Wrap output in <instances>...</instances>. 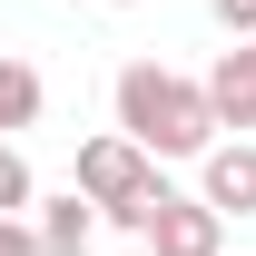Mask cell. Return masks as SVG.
I'll return each instance as SVG.
<instances>
[{
  "label": "cell",
  "mask_w": 256,
  "mask_h": 256,
  "mask_svg": "<svg viewBox=\"0 0 256 256\" xmlns=\"http://www.w3.org/2000/svg\"><path fill=\"white\" fill-rule=\"evenodd\" d=\"M207 10H217V30H226V40H256V0H207Z\"/></svg>",
  "instance_id": "cell-9"
},
{
  "label": "cell",
  "mask_w": 256,
  "mask_h": 256,
  "mask_svg": "<svg viewBox=\"0 0 256 256\" xmlns=\"http://www.w3.org/2000/svg\"><path fill=\"white\" fill-rule=\"evenodd\" d=\"M197 197L217 217H256V138H217L197 158Z\"/></svg>",
  "instance_id": "cell-4"
},
{
  "label": "cell",
  "mask_w": 256,
  "mask_h": 256,
  "mask_svg": "<svg viewBox=\"0 0 256 256\" xmlns=\"http://www.w3.org/2000/svg\"><path fill=\"white\" fill-rule=\"evenodd\" d=\"M148 256H226V217L207 197H158V217H148Z\"/></svg>",
  "instance_id": "cell-3"
},
{
  "label": "cell",
  "mask_w": 256,
  "mask_h": 256,
  "mask_svg": "<svg viewBox=\"0 0 256 256\" xmlns=\"http://www.w3.org/2000/svg\"><path fill=\"white\" fill-rule=\"evenodd\" d=\"M98 10H148V0H98Z\"/></svg>",
  "instance_id": "cell-11"
},
{
  "label": "cell",
  "mask_w": 256,
  "mask_h": 256,
  "mask_svg": "<svg viewBox=\"0 0 256 256\" xmlns=\"http://www.w3.org/2000/svg\"><path fill=\"white\" fill-rule=\"evenodd\" d=\"M207 108H217V128H256V40H226V50H217Z\"/></svg>",
  "instance_id": "cell-5"
},
{
  "label": "cell",
  "mask_w": 256,
  "mask_h": 256,
  "mask_svg": "<svg viewBox=\"0 0 256 256\" xmlns=\"http://www.w3.org/2000/svg\"><path fill=\"white\" fill-rule=\"evenodd\" d=\"M0 256H40V236H30V217H0Z\"/></svg>",
  "instance_id": "cell-10"
},
{
  "label": "cell",
  "mask_w": 256,
  "mask_h": 256,
  "mask_svg": "<svg viewBox=\"0 0 256 256\" xmlns=\"http://www.w3.org/2000/svg\"><path fill=\"white\" fill-rule=\"evenodd\" d=\"M79 197L98 207V226L148 236V217H158L168 178H158V158H148V148H128L118 128H108V138H79Z\"/></svg>",
  "instance_id": "cell-2"
},
{
  "label": "cell",
  "mask_w": 256,
  "mask_h": 256,
  "mask_svg": "<svg viewBox=\"0 0 256 256\" xmlns=\"http://www.w3.org/2000/svg\"><path fill=\"white\" fill-rule=\"evenodd\" d=\"M30 236H40V256H89V236H98V207H89L79 188H69V197H40Z\"/></svg>",
  "instance_id": "cell-6"
},
{
  "label": "cell",
  "mask_w": 256,
  "mask_h": 256,
  "mask_svg": "<svg viewBox=\"0 0 256 256\" xmlns=\"http://www.w3.org/2000/svg\"><path fill=\"white\" fill-rule=\"evenodd\" d=\"M40 207V178H30V158L20 148H0V217H30Z\"/></svg>",
  "instance_id": "cell-8"
},
{
  "label": "cell",
  "mask_w": 256,
  "mask_h": 256,
  "mask_svg": "<svg viewBox=\"0 0 256 256\" xmlns=\"http://www.w3.org/2000/svg\"><path fill=\"white\" fill-rule=\"evenodd\" d=\"M40 108H50L40 69H30V60H0V148H10L20 128H40Z\"/></svg>",
  "instance_id": "cell-7"
},
{
  "label": "cell",
  "mask_w": 256,
  "mask_h": 256,
  "mask_svg": "<svg viewBox=\"0 0 256 256\" xmlns=\"http://www.w3.org/2000/svg\"><path fill=\"white\" fill-rule=\"evenodd\" d=\"M108 108H118V138L148 148V158H207L217 148V108H207V79L168 60H128L108 79Z\"/></svg>",
  "instance_id": "cell-1"
}]
</instances>
